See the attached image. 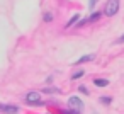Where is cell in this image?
I'll list each match as a JSON object with an SVG mask.
<instances>
[{
    "mask_svg": "<svg viewBox=\"0 0 124 114\" xmlns=\"http://www.w3.org/2000/svg\"><path fill=\"white\" fill-rule=\"evenodd\" d=\"M68 109L80 114V112L83 111V102L80 100V97H70V99H68Z\"/></svg>",
    "mask_w": 124,
    "mask_h": 114,
    "instance_id": "2",
    "label": "cell"
},
{
    "mask_svg": "<svg viewBox=\"0 0 124 114\" xmlns=\"http://www.w3.org/2000/svg\"><path fill=\"white\" fill-rule=\"evenodd\" d=\"M95 4H97V0H90V2H88V7H90V9H93V7H95Z\"/></svg>",
    "mask_w": 124,
    "mask_h": 114,
    "instance_id": "14",
    "label": "cell"
},
{
    "mask_svg": "<svg viewBox=\"0 0 124 114\" xmlns=\"http://www.w3.org/2000/svg\"><path fill=\"white\" fill-rule=\"evenodd\" d=\"M93 60H95V55H85V56H82L80 60H77L75 65H80V63H85V61H93Z\"/></svg>",
    "mask_w": 124,
    "mask_h": 114,
    "instance_id": "5",
    "label": "cell"
},
{
    "mask_svg": "<svg viewBox=\"0 0 124 114\" xmlns=\"http://www.w3.org/2000/svg\"><path fill=\"white\" fill-rule=\"evenodd\" d=\"M114 43H116V44H122V43H124V34H122L121 38H117V39H116Z\"/></svg>",
    "mask_w": 124,
    "mask_h": 114,
    "instance_id": "12",
    "label": "cell"
},
{
    "mask_svg": "<svg viewBox=\"0 0 124 114\" xmlns=\"http://www.w3.org/2000/svg\"><path fill=\"white\" fill-rule=\"evenodd\" d=\"M26 102L27 104H41V95H39V92H29L27 95H26Z\"/></svg>",
    "mask_w": 124,
    "mask_h": 114,
    "instance_id": "3",
    "label": "cell"
},
{
    "mask_svg": "<svg viewBox=\"0 0 124 114\" xmlns=\"http://www.w3.org/2000/svg\"><path fill=\"white\" fill-rule=\"evenodd\" d=\"M119 5H121V0H107V4H105V9H104V14L112 17L117 14L119 10Z\"/></svg>",
    "mask_w": 124,
    "mask_h": 114,
    "instance_id": "1",
    "label": "cell"
},
{
    "mask_svg": "<svg viewBox=\"0 0 124 114\" xmlns=\"http://www.w3.org/2000/svg\"><path fill=\"white\" fill-rule=\"evenodd\" d=\"M100 102L107 106V104H110V102H112V99H110V97H105V95H102V97H100Z\"/></svg>",
    "mask_w": 124,
    "mask_h": 114,
    "instance_id": "9",
    "label": "cell"
},
{
    "mask_svg": "<svg viewBox=\"0 0 124 114\" xmlns=\"http://www.w3.org/2000/svg\"><path fill=\"white\" fill-rule=\"evenodd\" d=\"M99 17H100V14L99 12H95V14H92L88 19H83L82 22H80V26H83V24H87V22H93V21H99Z\"/></svg>",
    "mask_w": 124,
    "mask_h": 114,
    "instance_id": "6",
    "label": "cell"
},
{
    "mask_svg": "<svg viewBox=\"0 0 124 114\" xmlns=\"http://www.w3.org/2000/svg\"><path fill=\"white\" fill-rule=\"evenodd\" d=\"M93 83H95L97 87H105V85H109V82H107V80H104V78H95V80H93Z\"/></svg>",
    "mask_w": 124,
    "mask_h": 114,
    "instance_id": "7",
    "label": "cell"
},
{
    "mask_svg": "<svg viewBox=\"0 0 124 114\" xmlns=\"http://www.w3.org/2000/svg\"><path fill=\"white\" fill-rule=\"evenodd\" d=\"M0 111L7 112V114H17L19 112V107L17 106H10V104H0Z\"/></svg>",
    "mask_w": 124,
    "mask_h": 114,
    "instance_id": "4",
    "label": "cell"
},
{
    "mask_svg": "<svg viewBox=\"0 0 124 114\" xmlns=\"http://www.w3.org/2000/svg\"><path fill=\"white\" fill-rule=\"evenodd\" d=\"M83 73H85V72H83V70H80V72H75V73H73V77H71V78H73V80H77V78H80V77H83Z\"/></svg>",
    "mask_w": 124,
    "mask_h": 114,
    "instance_id": "10",
    "label": "cell"
},
{
    "mask_svg": "<svg viewBox=\"0 0 124 114\" xmlns=\"http://www.w3.org/2000/svg\"><path fill=\"white\" fill-rule=\"evenodd\" d=\"M44 92H48V94H51V92H58V89H44Z\"/></svg>",
    "mask_w": 124,
    "mask_h": 114,
    "instance_id": "15",
    "label": "cell"
},
{
    "mask_svg": "<svg viewBox=\"0 0 124 114\" xmlns=\"http://www.w3.org/2000/svg\"><path fill=\"white\" fill-rule=\"evenodd\" d=\"M78 90H80L82 94H85V95H88V90H87V87H83V85H82V87H80Z\"/></svg>",
    "mask_w": 124,
    "mask_h": 114,
    "instance_id": "13",
    "label": "cell"
},
{
    "mask_svg": "<svg viewBox=\"0 0 124 114\" xmlns=\"http://www.w3.org/2000/svg\"><path fill=\"white\" fill-rule=\"evenodd\" d=\"M49 21H53V14L51 12H46L44 14V22H49Z\"/></svg>",
    "mask_w": 124,
    "mask_h": 114,
    "instance_id": "11",
    "label": "cell"
},
{
    "mask_svg": "<svg viewBox=\"0 0 124 114\" xmlns=\"http://www.w3.org/2000/svg\"><path fill=\"white\" fill-rule=\"evenodd\" d=\"M78 19H80V16H78V14H75V16L70 19V22H66V27H71V26H73V24H75Z\"/></svg>",
    "mask_w": 124,
    "mask_h": 114,
    "instance_id": "8",
    "label": "cell"
}]
</instances>
